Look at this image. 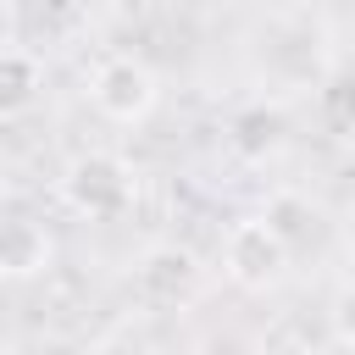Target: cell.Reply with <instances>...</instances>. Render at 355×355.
<instances>
[{
  "mask_svg": "<svg viewBox=\"0 0 355 355\" xmlns=\"http://www.w3.org/2000/svg\"><path fill=\"white\" fill-rule=\"evenodd\" d=\"M133 283H139V294L150 305H183L194 294V283H200V261L183 244H150L139 255V266H133Z\"/></svg>",
  "mask_w": 355,
  "mask_h": 355,
  "instance_id": "5",
  "label": "cell"
},
{
  "mask_svg": "<svg viewBox=\"0 0 355 355\" xmlns=\"http://www.w3.org/2000/svg\"><path fill=\"white\" fill-rule=\"evenodd\" d=\"M133 194H139V172L116 150H83V155H72L61 166V200H67V211H78L89 222L128 216Z\"/></svg>",
  "mask_w": 355,
  "mask_h": 355,
  "instance_id": "1",
  "label": "cell"
},
{
  "mask_svg": "<svg viewBox=\"0 0 355 355\" xmlns=\"http://www.w3.org/2000/svg\"><path fill=\"white\" fill-rule=\"evenodd\" d=\"M266 216H272V227L300 250V244H311V233H316V205L311 200H300L294 189H277L272 200H266Z\"/></svg>",
  "mask_w": 355,
  "mask_h": 355,
  "instance_id": "9",
  "label": "cell"
},
{
  "mask_svg": "<svg viewBox=\"0 0 355 355\" xmlns=\"http://www.w3.org/2000/svg\"><path fill=\"white\" fill-rule=\"evenodd\" d=\"M261 61H266V72L283 78V83H316V72H322V33H316L305 17H283V22L266 28Z\"/></svg>",
  "mask_w": 355,
  "mask_h": 355,
  "instance_id": "4",
  "label": "cell"
},
{
  "mask_svg": "<svg viewBox=\"0 0 355 355\" xmlns=\"http://www.w3.org/2000/svg\"><path fill=\"white\" fill-rule=\"evenodd\" d=\"M161 100V78L150 72V61L116 50V55H100L94 72H89V105L116 122V128H139Z\"/></svg>",
  "mask_w": 355,
  "mask_h": 355,
  "instance_id": "3",
  "label": "cell"
},
{
  "mask_svg": "<svg viewBox=\"0 0 355 355\" xmlns=\"http://www.w3.org/2000/svg\"><path fill=\"white\" fill-rule=\"evenodd\" d=\"M277 144H283V116L272 105H244L227 122V150L244 155V161H266Z\"/></svg>",
  "mask_w": 355,
  "mask_h": 355,
  "instance_id": "8",
  "label": "cell"
},
{
  "mask_svg": "<svg viewBox=\"0 0 355 355\" xmlns=\"http://www.w3.org/2000/svg\"><path fill=\"white\" fill-rule=\"evenodd\" d=\"M39 89H44V61H39L28 44H11V50L0 55V111H6V116L28 111Z\"/></svg>",
  "mask_w": 355,
  "mask_h": 355,
  "instance_id": "7",
  "label": "cell"
},
{
  "mask_svg": "<svg viewBox=\"0 0 355 355\" xmlns=\"http://www.w3.org/2000/svg\"><path fill=\"white\" fill-rule=\"evenodd\" d=\"M327 322H333V344H344V349H355V277L333 294V311H327Z\"/></svg>",
  "mask_w": 355,
  "mask_h": 355,
  "instance_id": "10",
  "label": "cell"
},
{
  "mask_svg": "<svg viewBox=\"0 0 355 355\" xmlns=\"http://www.w3.org/2000/svg\"><path fill=\"white\" fill-rule=\"evenodd\" d=\"M288 261H294V244L272 227L266 211L261 216H239L227 227V239H222V272H227V283H239L250 294L277 288L283 272H288Z\"/></svg>",
  "mask_w": 355,
  "mask_h": 355,
  "instance_id": "2",
  "label": "cell"
},
{
  "mask_svg": "<svg viewBox=\"0 0 355 355\" xmlns=\"http://www.w3.org/2000/svg\"><path fill=\"white\" fill-rule=\"evenodd\" d=\"M50 255H55V244H50V227H44V222H33V216H11V222H6V239H0V272H6L11 283L39 277V272L50 266Z\"/></svg>",
  "mask_w": 355,
  "mask_h": 355,
  "instance_id": "6",
  "label": "cell"
},
{
  "mask_svg": "<svg viewBox=\"0 0 355 355\" xmlns=\"http://www.w3.org/2000/svg\"><path fill=\"white\" fill-rule=\"evenodd\" d=\"M344 244H349V261H355V222H349V233H344Z\"/></svg>",
  "mask_w": 355,
  "mask_h": 355,
  "instance_id": "11",
  "label": "cell"
}]
</instances>
